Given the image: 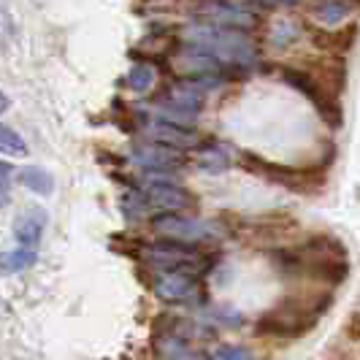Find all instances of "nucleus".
<instances>
[{
    "label": "nucleus",
    "mask_w": 360,
    "mask_h": 360,
    "mask_svg": "<svg viewBox=\"0 0 360 360\" xmlns=\"http://www.w3.org/2000/svg\"><path fill=\"white\" fill-rule=\"evenodd\" d=\"M187 49L200 52L206 57L233 65H252L257 60V46L244 30H231V27H214V25H195L187 30Z\"/></svg>",
    "instance_id": "1"
},
{
    "label": "nucleus",
    "mask_w": 360,
    "mask_h": 360,
    "mask_svg": "<svg viewBox=\"0 0 360 360\" xmlns=\"http://www.w3.org/2000/svg\"><path fill=\"white\" fill-rule=\"evenodd\" d=\"M320 307H307L304 301H282V307L260 317L257 333L260 336H279V339H295L314 328Z\"/></svg>",
    "instance_id": "2"
},
{
    "label": "nucleus",
    "mask_w": 360,
    "mask_h": 360,
    "mask_svg": "<svg viewBox=\"0 0 360 360\" xmlns=\"http://www.w3.org/2000/svg\"><path fill=\"white\" fill-rule=\"evenodd\" d=\"M152 231L168 241H179L195 247L198 241H217L225 236V228L212 219H200L190 214H160L152 219Z\"/></svg>",
    "instance_id": "3"
},
{
    "label": "nucleus",
    "mask_w": 360,
    "mask_h": 360,
    "mask_svg": "<svg viewBox=\"0 0 360 360\" xmlns=\"http://www.w3.org/2000/svg\"><path fill=\"white\" fill-rule=\"evenodd\" d=\"M144 260L162 271H187L203 266V252H200L198 247H190V244L158 238V241H152V244L144 247Z\"/></svg>",
    "instance_id": "4"
},
{
    "label": "nucleus",
    "mask_w": 360,
    "mask_h": 360,
    "mask_svg": "<svg viewBox=\"0 0 360 360\" xmlns=\"http://www.w3.org/2000/svg\"><path fill=\"white\" fill-rule=\"evenodd\" d=\"M282 79L290 82L298 92H304L309 101L317 106V111H323L333 125L342 120V114H339V103H336L333 92H330V87L323 84L317 76H311L309 71H301V68H285V71H282Z\"/></svg>",
    "instance_id": "5"
},
{
    "label": "nucleus",
    "mask_w": 360,
    "mask_h": 360,
    "mask_svg": "<svg viewBox=\"0 0 360 360\" xmlns=\"http://www.w3.org/2000/svg\"><path fill=\"white\" fill-rule=\"evenodd\" d=\"M152 290L165 304H190L200 298V279L190 271H160Z\"/></svg>",
    "instance_id": "6"
},
{
    "label": "nucleus",
    "mask_w": 360,
    "mask_h": 360,
    "mask_svg": "<svg viewBox=\"0 0 360 360\" xmlns=\"http://www.w3.org/2000/svg\"><path fill=\"white\" fill-rule=\"evenodd\" d=\"M130 160L144 171H152V174H174L176 168H181L187 162V155L179 149H168V146L141 144L133 149Z\"/></svg>",
    "instance_id": "7"
},
{
    "label": "nucleus",
    "mask_w": 360,
    "mask_h": 360,
    "mask_svg": "<svg viewBox=\"0 0 360 360\" xmlns=\"http://www.w3.org/2000/svg\"><path fill=\"white\" fill-rule=\"evenodd\" d=\"M152 349L158 360H209V355L174 330H158L152 339Z\"/></svg>",
    "instance_id": "8"
},
{
    "label": "nucleus",
    "mask_w": 360,
    "mask_h": 360,
    "mask_svg": "<svg viewBox=\"0 0 360 360\" xmlns=\"http://www.w3.org/2000/svg\"><path fill=\"white\" fill-rule=\"evenodd\" d=\"M146 195H149L146 200L152 206L162 209L165 214H176V212L195 203L193 193L184 190L179 181H152V184H146Z\"/></svg>",
    "instance_id": "9"
},
{
    "label": "nucleus",
    "mask_w": 360,
    "mask_h": 360,
    "mask_svg": "<svg viewBox=\"0 0 360 360\" xmlns=\"http://www.w3.org/2000/svg\"><path fill=\"white\" fill-rule=\"evenodd\" d=\"M144 136L158 146H168V149H190V146H198V136L195 130L184 125H174V122H165V120H158L152 125L144 127Z\"/></svg>",
    "instance_id": "10"
},
{
    "label": "nucleus",
    "mask_w": 360,
    "mask_h": 360,
    "mask_svg": "<svg viewBox=\"0 0 360 360\" xmlns=\"http://www.w3.org/2000/svg\"><path fill=\"white\" fill-rule=\"evenodd\" d=\"M241 165L250 168L257 176H266V179L276 181L282 187H290V190H307V181L301 176V171H292V168H285V165H274V162L263 160V158H255L252 152H244L241 155Z\"/></svg>",
    "instance_id": "11"
},
{
    "label": "nucleus",
    "mask_w": 360,
    "mask_h": 360,
    "mask_svg": "<svg viewBox=\"0 0 360 360\" xmlns=\"http://www.w3.org/2000/svg\"><path fill=\"white\" fill-rule=\"evenodd\" d=\"M46 228V212L38 206H27L14 222V236H17L19 247L22 250H36L41 236Z\"/></svg>",
    "instance_id": "12"
},
{
    "label": "nucleus",
    "mask_w": 360,
    "mask_h": 360,
    "mask_svg": "<svg viewBox=\"0 0 360 360\" xmlns=\"http://www.w3.org/2000/svg\"><path fill=\"white\" fill-rule=\"evenodd\" d=\"M206 17L214 22V27H231V30H241L247 25L255 22V14L247 6H238V3H212V6H203L200 8ZM209 22V25H212Z\"/></svg>",
    "instance_id": "13"
},
{
    "label": "nucleus",
    "mask_w": 360,
    "mask_h": 360,
    "mask_svg": "<svg viewBox=\"0 0 360 360\" xmlns=\"http://www.w3.org/2000/svg\"><path fill=\"white\" fill-rule=\"evenodd\" d=\"M231 162H233V158H231V149L225 144L212 141V144H206V146H198L200 171H206V174H222V171L231 168Z\"/></svg>",
    "instance_id": "14"
},
{
    "label": "nucleus",
    "mask_w": 360,
    "mask_h": 360,
    "mask_svg": "<svg viewBox=\"0 0 360 360\" xmlns=\"http://www.w3.org/2000/svg\"><path fill=\"white\" fill-rule=\"evenodd\" d=\"M19 181H22L30 193H38V195H52V190H54L52 174L44 171V168H36V165L22 168V171H19Z\"/></svg>",
    "instance_id": "15"
},
{
    "label": "nucleus",
    "mask_w": 360,
    "mask_h": 360,
    "mask_svg": "<svg viewBox=\"0 0 360 360\" xmlns=\"http://www.w3.org/2000/svg\"><path fill=\"white\" fill-rule=\"evenodd\" d=\"M38 260L36 250H11V252H3L0 255V271L3 274H17V271L30 269L33 263Z\"/></svg>",
    "instance_id": "16"
},
{
    "label": "nucleus",
    "mask_w": 360,
    "mask_h": 360,
    "mask_svg": "<svg viewBox=\"0 0 360 360\" xmlns=\"http://www.w3.org/2000/svg\"><path fill=\"white\" fill-rule=\"evenodd\" d=\"M155 82H158V71L149 63H139L127 73V87L133 92H149L155 87Z\"/></svg>",
    "instance_id": "17"
},
{
    "label": "nucleus",
    "mask_w": 360,
    "mask_h": 360,
    "mask_svg": "<svg viewBox=\"0 0 360 360\" xmlns=\"http://www.w3.org/2000/svg\"><path fill=\"white\" fill-rule=\"evenodd\" d=\"M0 155H8V158H25L27 155V141L8 125H0Z\"/></svg>",
    "instance_id": "18"
},
{
    "label": "nucleus",
    "mask_w": 360,
    "mask_h": 360,
    "mask_svg": "<svg viewBox=\"0 0 360 360\" xmlns=\"http://www.w3.org/2000/svg\"><path fill=\"white\" fill-rule=\"evenodd\" d=\"M347 14H352V6H342V3H325V6H317V17H323L328 25L342 22Z\"/></svg>",
    "instance_id": "19"
},
{
    "label": "nucleus",
    "mask_w": 360,
    "mask_h": 360,
    "mask_svg": "<svg viewBox=\"0 0 360 360\" xmlns=\"http://www.w3.org/2000/svg\"><path fill=\"white\" fill-rule=\"evenodd\" d=\"M209 360H255V355L247 347H241V344H225Z\"/></svg>",
    "instance_id": "20"
},
{
    "label": "nucleus",
    "mask_w": 360,
    "mask_h": 360,
    "mask_svg": "<svg viewBox=\"0 0 360 360\" xmlns=\"http://www.w3.org/2000/svg\"><path fill=\"white\" fill-rule=\"evenodd\" d=\"M144 209H146V195H141V193H125L122 195V212H125V217L139 219V217L144 214Z\"/></svg>",
    "instance_id": "21"
},
{
    "label": "nucleus",
    "mask_w": 360,
    "mask_h": 360,
    "mask_svg": "<svg viewBox=\"0 0 360 360\" xmlns=\"http://www.w3.org/2000/svg\"><path fill=\"white\" fill-rule=\"evenodd\" d=\"M11 179H14V168L8 162L0 160V203L8 195V187H11Z\"/></svg>",
    "instance_id": "22"
},
{
    "label": "nucleus",
    "mask_w": 360,
    "mask_h": 360,
    "mask_svg": "<svg viewBox=\"0 0 360 360\" xmlns=\"http://www.w3.org/2000/svg\"><path fill=\"white\" fill-rule=\"evenodd\" d=\"M8 106H11L8 95H6V92H0V114H6V111H8Z\"/></svg>",
    "instance_id": "23"
}]
</instances>
